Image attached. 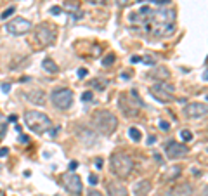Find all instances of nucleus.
Segmentation results:
<instances>
[{
	"instance_id": "42",
	"label": "nucleus",
	"mask_w": 208,
	"mask_h": 196,
	"mask_svg": "<svg viewBox=\"0 0 208 196\" xmlns=\"http://www.w3.org/2000/svg\"><path fill=\"white\" fill-rule=\"evenodd\" d=\"M163 196H179V194H177V191H175V189H168Z\"/></svg>"
},
{
	"instance_id": "13",
	"label": "nucleus",
	"mask_w": 208,
	"mask_h": 196,
	"mask_svg": "<svg viewBox=\"0 0 208 196\" xmlns=\"http://www.w3.org/2000/svg\"><path fill=\"white\" fill-rule=\"evenodd\" d=\"M149 92H151V95L155 97L156 101H160V102H170V101H173V94H168L163 87H161L160 83H156V85H153V87H149Z\"/></svg>"
},
{
	"instance_id": "28",
	"label": "nucleus",
	"mask_w": 208,
	"mask_h": 196,
	"mask_svg": "<svg viewBox=\"0 0 208 196\" xmlns=\"http://www.w3.org/2000/svg\"><path fill=\"white\" fill-rule=\"evenodd\" d=\"M181 137H182V141H191L192 139V132L191 130H187V128H184L181 132Z\"/></svg>"
},
{
	"instance_id": "2",
	"label": "nucleus",
	"mask_w": 208,
	"mask_h": 196,
	"mask_svg": "<svg viewBox=\"0 0 208 196\" xmlns=\"http://www.w3.org/2000/svg\"><path fill=\"white\" fill-rule=\"evenodd\" d=\"M109 167H111V172L116 175V177L127 179L133 170V160L130 158L128 154L113 153L111 158H109Z\"/></svg>"
},
{
	"instance_id": "36",
	"label": "nucleus",
	"mask_w": 208,
	"mask_h": 196,
	"mask_svg": "<svg viewBox=\"0 0 208 196\" xmlns=\"http://www.w3.org/2000/svg\"><path fill=\"white\" fill-rule=\"evenodd\" d=\"M19 142H21V144H28V142H30V137L24 135V134H21V135H19Z\"/></svg>"
},
{
	"instance_id": "11",
	"label": "nucleus",
	"mask_w": 208,
	"mask_h": 196,
	"mask_svg": "<svg viewBox=\"0 0 208 196\" xmlns=\"http://www.w3.org/2000/svg\"><path fill=\"white\" fill-rule=\"evenodd\" d=\"M76 134V139L80 141L82 144H85V146H94L97 141V134L89 127H83V125H78L75 130Z\"/></svg>"
},
{
	"instance_id": "51",
	"label": "nucleus",
	"mask_w": 208,
	"mask_h": 196,
	"mask_svg": "<svg viewBox=\"0 0 208 196\" xmlns=\"http://www.w3.org/2000/svg\"><path fill=\"white\" fill-rule=\"evenodd\" d=\"M137 2H142V0H137Z\"/></svg>"
},
{
	"instance_id": "20",
	"label": "nucleus",
	"mask_w": 208,
	"mask_h": 196,
	"mask_svg": "<svg viewBox=\"0 0 208 196\" xmlns=\"http://www.w3.org/2000/svg\"><path fill=\"white\" fill-rule=\"evenodd\" d=\"M181 172H182L181 167H172V168H168L165 174L161 175V180H163V182H170V180L177 179V177L181 175Z\"/></svg>"
},
{
	"instance_id": "6",
	"label": "nucleus",
	"mask_w": 208,
	"mask_h": 196,
	"mask_svg": "<svg viewBox=\"0 0 208 196\" xmlns=\"http://www.w3.org/2000/svg\"><path fill=\"white\" fill-rule=\"evenodd\" d=\"M73 99H75V94H73V90H69V89H56L50 94V102L57 109H68V108H71Z\"/></svg>"
},
{
	"instance_id": "23",
	"label": "nucleus",
	"mask_w": 208,
	"mask_h": 196,
	"mask_svg": "<svg viewBox=\"0 0 208 196\" xmlns=\"http://www.w3.org/2000/svg\"><path fill=\"white\" fill-rule=\"evenodd\" d=\"M128 19H130V23H133V24H146V23H149L148 17L140 16L139 12H132V14L128 16Z\"/></svg>"
},
{
	"instance_id": "41",
	"label": "nucleus",
	"mask_w": 208,
	"mask_h": 196,
	"mask_svg": "<svg viewBox=\"0 0 208 196\" xmlns=\"http://www.w3.org/2000/svg\"><path fill=\"white\" fill-rule=\"evenodd\" d=\"M87 196H104L102 193H99V191H96V189H92V191H89V194Z\"/></svg>"
},
{
	"instance_id": "29",
	"label": "nucleus",
	"mask_w": 208,
	"mask_h": 196,
	"mask_svg": "<svg viewBox=\"0 0 208 196\" xmlns=\"http://www.w3.org/2000/svg\"><path fill=\"white\" fill-rule=\"evenodd\" d=\"M94 99V94H92L90 90H85L83 94H82V101L83 102H89V101H92Z\"/></svg>"
},
{
	"instance_id": "43",
	"label": "nucleus",
	"mask_w": 208,
	"mask_h": 196,
	"mask_svg": "<svg viewBox=\"0 0 208 196\" xmlns=\"http://www.w3.org/2000/svg\"><path fill=\"white\" fill-rule=\"evenodd\" d=\"M153 2H156L158 6H166V4H170V0H153Z\"/></svg>"
},
{
	"instance_id": "8",
	"label": "nucleus",
	"mask_w": 208,
	"mask_h": 196,
	"mask_svg": "<svg viewBox=\"0 0 208 196\" xmlns=\"http://www.w3.org/2000/svg\"><path fill=\"white\" fill-rule=\"evenodd\" d=\"M33 28L31 21L30 19H24V17H14L12 21H9L5 24L7 33L11 35H16V37H21V35H26L30 30Z\"/></svg>"
},
{
	"instance_id": "1",
	"label": "nucleus",
	"mask_w": 208,
	"mask_h": 196,
	"mask_svg": "<svg viewBox=\"0 0 208 196\" xmlns=\"http://www.w3.org/2000/svg\"><path fill=\"white\" fill-rule=\"evenodd\" d=\"M90 123L94 132H99L101 135H111L118 127V118L106 109H99L92 115Z\"/></svg>"
},
{
	"instance_id": "14",
	"label": "nucleus",
	"mask_w": 208,
	"mask_h": 196,
	"mask_svg": "<svg viewBox=\"0 0 208 196\" xmlns=\"http://www.w3.org/2000/svg\"><path fill=\"white\" fill-rule=\"evenodd\" d=\"M108 196H128V189L125 187V184L118 182V180H109L106 184Z\"/></svg>"
},
{
	"instance_id": "49",
	"label": "nucleus",
	"mask_w": 208,
	"mask_h": 196,
	"mask_svg": "<svg viewBox=\"0 0 208 196\" xmlns=\"http://www.w3.org/2000/svg\"><path fill=\"white\" fill-rule=\"evenodd\" d=\"M206 194H208V187L205 186V187H203V196H206Z\"/></svg>"
},
{
	"instance_id": "39",
	"label": "nucleus",
	"mask_w": 208,
	"mask_h": 196,
	"mask_svg": "<svg viewBox=\"0 0 208 196\" xmlns=\"http://www.w3.org/2000/svg\"><path fill=\"white\" fill-rule=\"evenodd\" d=\"M7 154H9V149H7V148H0V158H5Z\"/></svg>"
},
{
	"instance_id": "40",
	"label": "nucleus",
	"mask_w": 208,
	"mask_h": 196,
	"mask_svg": "<svg viewBox=\"0 0 208 196\" xmlns=\"http://www.w3.org/2000/svg\"><path fill=\"white\" fill-rule=\"evenodd\" d=\"M142 63H148V64H155V59H151V56H146L144 59H140Z\"/></svg>"
},
{
	"instance_id": "46",
	"label": "nucleus",
	"mask_w": 208,
	"mask_h": 196,
	"mask_svg": "<svg viewBox=\"0 0 208 196\" xmlns=\"http://www.w3.org/2000/svg\"><path fill=\"white\" fill-rule=\"evenodd\" d=\"M96 167H97V168H101V167H102V160H101V158L96 160Z\"/></svg>"
},
{
	"instance_id": "4",
	"label": "nucleus",
	"mask_w": 208,
	"mask_h": 196,
	"mask_svg": "<svg viewBox=\"0 0 208 196\" xmlns=\"http://www.w3.org/2000/svg\"><path fill=\"white\" fill-rule=\"evenodd\" d=\"M130 95H133L135 99H128V94H120L118 97V108L125 116H137L139 115V108L142 106V101L137 97V92L132 90Z\"/></svg>"
},
{
	"instance_id": "18",
	"label": "nucleus",
	"mask_w": 208,
	"mask_h": 196,
	"mask_svg": "<svg viewBox=\"0 0 208 196\" xmlns=\"http://www.w3.org/2000/svg\"><path fill=\"white\" fill-rule=\"evenodd\" d=\"M151 191V182L149 180H139L137 184L133 186V194L135 196H146Z\"/></svg>"
},
{
	"instance_id": "32",
	"label": "nucleus",
	"mask_w": 208,
	"mask_h": 196,
	"mask_svg": "<svg viewBox=\"0 0 208 196\" xmlns=\"http://www.w3.org/2000/svg\"><path fill=\"white\" fill-rule=\"evenodd\" d=\"M97 182H99V177H97L96 174H90V175H89V184H90V186H96Z\"/></svg>"
},
{
	"instance_id": "48",
	"label": "nucleus",
	"mask_w": 208,
	"mask_h": 196,
	"mask_svg": "<svg viewBox=\"0 0 208 196\" xmlns=\"http://www.w3.org/2000/svg\"><path fill=\"white\" fill-rule=\"evenodd\" d=\"M203 80H205V82H206V80H208V73H206V69L203 71Z\"/></svg>"
},
{
	"instance_id": "33",
	"label": "nucleus",
	"mask_w": 208,
	"mask_h": 196,
	"mask_svg": "<svg viewBox=\"0 0 208 196\" xmlns=\"http://www.w3.org/2000/svg\"><path fill=\"white\" fill-rule=\"evenodd\" d=\"M61 12H63V9H61V7H57V6L50 7V14H54V16H57V14H61Z\"/></svg>"
},
{
	"instance_id": "21",
	"label": "nucleus",
	"mask_w": 208,
	"mask_h": 196,
	"mask_svg": "<svg viewBox=\"0 0 208 196\" xmlns=\"http://www.w3.org/2000/svg\"><path fill=\"white\" fill-rule=\"evenodd\" d=\"M61 9L69 12V14H76V11L80 9V2H78V0H66Z\"/></svg>"
},
{
	"instance_id": "37",
	"label": "nucleus",
	"mask_w": 208,
	"mask_h": 196,
	"mask_svg": "<svg viewBox=\"0 0 208 196\" xmlns=\"http://www.w3.org/2000/svg\"><path fill=\"white\" fill-rule=\"evenodd\" d=\"M0 89H2V92H4V94H7V92H11V83H2V87H0Z\"/></svg>"
},
{
	"instance_id": "3",
	"label": "nucleus",
	"mask_w": 208,
	"mask_h": 196,
	"mask_svg": "<svg viewBox=\"0 0 208 196\" xmlns=\"http://www.w3.org/2000/svg\"><path fill=\"white\" fill-rule=\"evenodd\" d=\"M24 123L35 134L47 132L49 128H50V125H52L50 118L45 113H40V111H26L24 113Z\"/></svg>"
},
{
	"instance_id": "5",
	"label": "nucleus",
	"mask_w": 208,
	"mask_h": 196,
	"mask_svg": "<svg viewBox=\"0 0 208 196\" xmlns=\"http://www.w3.org/2000/svg\"><path fill=\"white\" fill-rule=\"evenodd\" d=\"M56 37L57 33L54 30V26H49L47 23H43L40 26L35 30V37H33V42L38 45V49H43V47H49L56 42Z\"/></svg>"
},
{
	"instance_id": "16",
	"label": "nucleus",
	"mask_w": 208,
	"mask_h": 196,
	"mask_svg": "<svg viewBox=\"0 0 208 196\" xmlns=\"http://www.w3.org/2000/svg\"><path fill=\"white\" fill-rule=\"evenodd\" d=\"M148 78L156 80L158 83H161V82H166V80L170 78V71H168L165 66H156L153 71H149V73H148Z\"/></svg>"
},
{
	"instance_id": "27",
	"label": "nucleus",
	"mask_w": 208,
	"mask_h": 196,
	"mask_svg": "<svg viewBox=\"0 0 208 196\" xmlns=\"http://www.w3.org/2000/svg\"><path fill=\"white\" fill-rule=\"evenodd\" d=\"M115 59H116V56H115V54H108L106 57L102 59V66H111L113 63H115Z\"/></svg>"
},
{
	"instance_id": "22",
	"label": "nucleus",
	"mask_w": 208,
	"mask_h": 196,
	"mask_svg": "<svg viewBox=\"0 0 208 196\" xmlns=\"http://www.w3.org/2000/svg\"><path fill=\"white\" fill-rule=\"evenodd\" d=\"M108 78H102V76H97V78H92L90 80V85H94V89L96 90H104L108 87Z\"/></svg>"
},
{
	"instance_id": "17",
	"label": "nucleus",
	"mask_w": 208,
	"mask_h": 196,
	"mask_svg": "<svg viewBox=\"0 0 208 196\" xmlns=\"http://www.w3.org/2000/svg\"><path fill=\"white\" fill-rule=\"evenodd\" d=\"M151 26V24H149ZM155 28V37H170L175 33V24L170 23V24H156V26H151V30Z\"/></svg>"
},
{
	"instance_id": "50",
	"label": "nucleus",
	"mask_w": 208,
	"mask_h": 196,
	"mask_svg": "<svg viewBox=\"0 0 208 196\" xmlns=\"http://www.w3.org/2000/svg\"><path fill=\"white\" fill-rule=\"evenodd\" d=\"M17 120V116H14V115H12V116H9V122H16Z\"/></svg>"
},
{
	"instance_id": "38",
	"label": "nucleus",
	"mask_w": 208,
	"mask_h": 196,
	"mask_svg": "<svg viewBox=\"0 0 208 196\" xmlns=\"http://www.w3.org/2000/svg\"><path fill=\"white\" fill-rule=\"evenodd\" d=\"M87 73H89V71H87L85 68H80V69H78V78H85Z\"/></svg>"
},
{
	"instance_id": "34",
	"label": "nucleus",
	"mask_w": 208,
	"mask_h": 196,
	"mask_svg": "<svg viewBox=\"0 0 208 196\" xmlns=\"http://www.w3.org/2000/svg\"><path fill=\"white\" fill-rule=\"evenodd\" d=\"M76 168H78V161L71 160V161H69V172H75Z\"/></svg>"
},
{
	"instance_id": "24",
	"label": "nucleus",
	"mask_w": 208,
	"mask_h": 196,
	"mask_svg": "<svg viewBox=\"0 0 208 196\" xmlns=\"http://www.w3.org/2000/svg\"><path fill=\"white\" fill-rule=\"evenodd\" d=\"M177 194L179 196H189V194H192V187L189 184H182L181 187H177Z\"/></svg>"
},
{
	"instance_id": "45",
	"label": "nucleus",
	"mask_w": 208,
	"mask_h": 196,
	"mask_svg": "<svg viewBox=\"0 0 208 196\" xmlns=\"http://www.w3.org/2000/svg\"><path fill=\"white\" fill-rule=\"evenodd\" d=\"M130 63H140V57H139V56H132V57H130Z\"/></svg>"
},
{
	"instance_id": "7",
	"label": "nucleus",
	"mask_w": 208,
	"mask_h": 196,
	"mask_svg": "<svg viewBox=\"0 0 208 196\" xmlns=\"http://www.w3.org/2000/svg\"><path fill=\"white\" fill-rule=\"evenodd\" d=\"M61 184L64 186V189L71 193V194H82L83 191V184H82L80 175H76L75 172H66V174L61 175Z\"/></svg>"
},
{
	"instance_id": "26",
	"label": "nucleus",
	"mask_w": 208,
	"mask_h": 196,
	"mask_svg": "<svg viewBox=\"0 0 208 196\" xmlns=\"http://www.w3.org/2000/svg\"><path fill=\"white\" fill-rule=\"evenodd\" d=\"M14 12H16V7H14V6L7 7L5 11L2 12V16H0V19H2V21H5L7 17H9V16H12V14H14Z\"/></svg>"
},
{
	"instance_id": "19",
	"label": "nucleus",
	"mask_w": 208,
	"mask_h": 196,
	"mask_svg": "<svg viewBox=\"0 0 208 196\" xmlns=\"http://www.w3.org/2000/svg\"><path fill=\"white\" fill-rule=\"evenodd\" d=\"M42 68L47 71V73H50V75H56V73H59V66H57V63L54 61V59H50V57H45L42 61Z\"/></svg>"
},
{
	"instance_id": "47",
	"label": "nucleus",
	"mask_w": 208,
	"mask_h": 196,
	"mask_svg": "<svg viewBox=\"0 0 208 196\" xmlns=\"http://www.w3.org/2000/svg\"><path fill=\"white\" fill-rule=\"evenodd\" d=\"M155 142H156V137L155 135H151V137L148 139V144H155Z\"/></svg>"
},
{
	"instance_id": "30",
	"label": "nucleus",
	"mask_w": 208,
	"mask_h": 196,
	"mask_svg": "<svg viewBox=\"0 0 208 196\" xmlns=\"http://www.w3.org/2000/svg\"><path fill=\"white\" fill-rule=\"evenodd\" d=\"M160 85L166 90V92H168V94H173V92H175V87H173V85H168V83H165V82H161Z\"/></svg>"
},
{
	"instance_id": "10",
	"label": "nucleus",
	"mask_w": 208,
	"mask_h": 196,
	"mask_svg": "<svg viewBox=\"0 0 208 196\" xmlns=\"http://www.w3.org/2000/svg\"><path fill=\"white\" fill-rule=\"evenodd\" d=\"M165 153L166 156L170 160H181V158H186L187 153H189V149H187L186 144H182V142H168L166 144V148H165Z\"/></svg>"
},
{
	"instance_id": "35",
	"label": "nucleus",
	"mask_w": 208,
	"mask_h": 196,
	"mask_svg": "<svg viewBox=\"0 0 208 196\" xmlns=\"http://www.w3.org/2000/svg\"><path fill=\"white\" fill-rule=\"evenodd\" d=\"M128 4H132V0H116V6L118 7H125Z\"/></svg>"
},
{
	"instance_id": "9",
	"label": "nucleus",
	"mask_w": 208,
	"mask_h": 196,
	"mask_svg": "<svg viewBox=\"0 0 208 196\" xmlns=\"http://www.w3.org/2000/svg\"><path fill=\"white\" fill-rule=\"evenodd\" d=\"M175 19V12L172 9H158V11H153L149 16V24L151 26H156V24H170Z\"/></svg>"
},
{
	"instance_id": "12",
	"label": "nucleus",
	"mask_w": 208,
	"mask_h": 196,
	"mask_svg": "<svg viewBox=\"0 0 208 196\" xmlns=\"http://www.w3.org/2000/svg\"><path fill=\"white\" fill-rule=\"evenodd\" d=\"M206 113H208V108L205 102H189L184 108V115L187 118H203L206 116Z\"/></svg>"
},
{
	"instance_id": "31",
	"label": "nucleus",
	"mask_w": 208,
	"mask_h": 196,
	"mask_svg": "<svg viewBox=\"0 0 208 196\" xmlns=\"http://www.w3.org/2000/svg\"><path fill=\"white\" fill-rule=\"evenodd\" d=\"M160 128L163 132H168V130H170V123L165 122V120H160Z\"/></svg>"
},
{
	"instance_id": "25",
	"label": "nucleus",
	"mask_w": 208,
	"mask_h": 196,
	"mask_svg": "<svg viewBox=\"0 0 208 196\" xmlns=\"http://www.w3.org/2000/svg\"><path fill=\"white\" fill-rule=\"evenodd\" d=\"M128 135H130V139H132V141H135V142L142 139V134H140V130H139V128H135V127H130V128H128Z\"/></svg>"
},
{
	"instance_id": "15",
	"label": "nucleus",
	"mask_w": 208,
	"mask_h": 196,
	"mask_svg": "<svg viewBox=\"0 0 208 196\" xmlns=\"http://www.w3.org/2000/svg\"><path fill=\"white\" fill-rule=\"evenodd\" d=\"M26 97H28V101L33 102V104H37V106H43V104L47 102V94H45L43 90H40V89L28 90Z\"/></svg>"
},
{
	"instance_id": "44",
	"label": "nucleus",
	"mask_w": 208,
	"mask_h": 196,
	"mask_svg": "<svg viewBox=\"0 0 208 196\" xmlns=\"http://www.w3.org/2000/svg\"><path fill=\"white\" fill-rule=\"evenodd\" d=\"M89 4H106L108 0H87Z\"/></svg>"
}]
</instances>
